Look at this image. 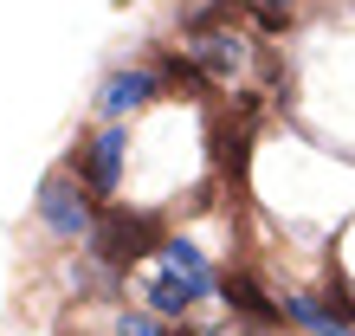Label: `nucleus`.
I'll use <instances>...</instances> for the list:
<instances>
[{"label":"nucleus","mask_w":355,"mask_h":336,"mask_svg":"<svg viewBox=\"0 0 355 336\" xmlns=\"http://www.w3.org/2000/svg\"><path fill=\"white\" fill-rule=\"evenodd\" d=\"M162 214H130V207H103L97 233H91V259L110 265V271H130L142 265L149 252H162Z\"/></svg>","instance_id":"1"},{"label":"nucleus","mask_w":355,"mask_h":336,"mask_svg":"<svg viewBox=\"0 0 355 336\" xmlns=\"http://www.w3.org/2000/svg\"><path fill=\"white\" fill-rule=\"evenodd\" d=\"M39 220H46V233H58V240H85L91 246L103 207L91 201V187L65 168V175H46V187H39Z\"/></svg>","instance_id":"2"},{"label":"nucleus","mask_w":355,"mask_h":336,"mask_svg":"<svg viewBox=\"0 0 355 336\" xmlns=\"http://www.w3.org/2000/svg\"><path fill=\"white\" fill-rule=\"evenodd\" d=\"M123 149H130V136L116 130H97L91 142H78V156H71V175L91 187V194H116V181H123Z\"/></svg>","instance_id":"3"},{"label":"nucleus","mask_w":355,"mask_h":336,"mask_svg":"<svg viewBox=\"0 0 355 336\" xmlns=\"http://www.w3.org/2000/svg\"><path fill=\"white\" fill-rule=\"evenodd\" d=\"M162 72H149V65H136V72H110L103 78V91H97V110L110 117V123H123V117H136V110H149V103L162 97Z\"/></svg>","instance_id":"4"},{"label":"nucleus","mask_w":355,"mask_h":336,"mask_svg":"<svg viewBox=\"0 0 355 336\" xmlns=\"http://www.w3.org/2000/svg\"><path fill=\"white\" fill-rule=\"evenodd\" d=\"M207 291H214V278H187V271L155 265L149 271V291H142V310H155V317H181V310H194Z\"/></svg>","instance_id":"5"},{"label":"nucleus","mask_w":355,"mask_h":336,"mask_svg":"<svg viewBox=\"0 0 355 336\" xmlns=\"http://www.w3.org/2000/svg\"><path fill=\"white\" fill-rule=\"evenodd\" d=\"M187 58H194V65L214 78V84H226V78L245 65V39H239V33H194Z\"/></svg>","instance_id":"6"},{"label":"nucleus","mask_w":355,"mask_h":336,"mask_svg":"<svg viewBox=\"0 0 355 336\" xmlns=\"http://www.w3.org/2000/svg\"><path fill=\"white\" fill-rule=\"evenodd\" d=\"M220 291H226V304H233L245 324H259V330H271V324L284 317V304H271V298H265V291L252 285V271H226Z\"/></svg>","instance_id":"7"},{"label":"nucleus","mask_w":355,"mask_h":336,"mask_svg":"<svg viewBox=\"0 0 355 336\" xmlns=\"http://www.w3.org/2000/svg\"><path fill=\"white\" fill-rule=\"evenodd\" d=\"M284 317L310 330V336H355V317L349 310H329L323 298H284Z\"/></svg>","instance_id":"8"},{"label":"nucleus","mask_w":355,"mask_h":336,"mask_svg":"<svg viewBox=\"0 0 355 336\" xmlns=\"http://www.w3.org/2000/svg\"><path fill=\"white\" fill-rule=\"evenodd\" d=\"M214 162H220V175L239 187V181H245V162H252V136H245V130H239V136L214 130Z\"/></svg>","instance_id":"9"},{"label":"nucleus","mask_w":355,"mask_h":336,"mask_svg":"<svg viewBox=\"0 0 355 336\" xmlns=\"http://www.w3.org/2000/svg\"><path fill=\"white\" fill-rule=\"evenodd\" d=\"M168 271H187V278H214V265H207V252L194 246V240H162V252H155Z\"/></svg>","instance_id":"10"},{"label":"nucleus","mask_w":355,"mask_h":336,"mask_svg":"<svg viewBox=\"0 0 355 336\" xmlns=\"http://www.w3.org/2000/svg\"><path fill=\"white\" fill-rule=\"evenodd\" d=\"M116 336H168V324H162L155 310H123V317H116Z\"/></svg>","instance_id":"11"},{"label":"nucleus","mask_w":355,"mask_h":336,"mask_svg":"<svg viewBox=\"0 0 355 336\" xmlns=\"http://www.w3.org/2000/svg\"><path fill=\"white\" fill-rule=\"evenodd\" d=\"M245 7L259 13L265 33H284V19H291V7H297V0H245Z\"/></svg>","instance_id":"12"},{"label":"nucleus","mask_w":355,"mask_h":336,"mask_svg":"<svg viewBox=\"0 0 355 336\" xmlns=\"http://www.w3.org/2000/svg\"><path fill=\"white\" fill-rule=\"evenodd\" d=\"M168 336H194V330H168Z\"/></svg>","instance_id":"13"}]
</instances>
